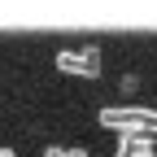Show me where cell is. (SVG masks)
<instances>
[{
    "label": "cell",
    "instance_id": "cell-2",
    "mask_svg": "<svg viewBox=\"0 0 157 157\" xmlns=\"http://www.w3.org/2000/svg\"><path fill=\"white\" fill-rule=\"evenodd\" d=\"M52 66L61 70V74H78V78H96L101 74V48H66V52H57L52 57Z\"/></svg>",
    "mask_w": 157,
    "mask_h": 157
},
{
    "label": "cell",
    "instance_id": "cell-1",
    "mask_svg": "<svg viewBox=\"0 0 157 157\" xmlns=\"http://www.w3.org/2000/svg\"><path fill=\"white\" fill-rule=\"evenodd\" d=\"M101 127H118L127 135H157V113L153 109H101Z\"/></svg>",
    "mask_w": 157,
    "mask_h": 157
},
{
    "label": "cell",
    "instance_id": "cell-4",
    "mask_svg": "<svg viewBox=\"0 0 157 157\" xmlns=\"http://www.w3.org/2000/svg\"><path fill=\"white\" fill-rule=\"evenodd\" d=\"M0 157H13V148H0Z\"/></svg>",
    "mask_w": 157,
    "mask_h": 157
},
{
    "label": "cell",
    "instance_id": "cell-3",
    "mask_svg": "<svg viewBox=\"0 0 157 157\" xmlns=\"http://www.w3.org/2000/svg\"><path fill=\"white\" fill-rule=\"evenodd\" d=\"M44 157H87V153H83V148H48Z\"/></svg>",
    "mask_w": 157,
    "mask_h": 157
}]
</instances>
